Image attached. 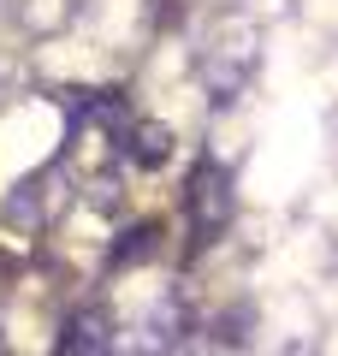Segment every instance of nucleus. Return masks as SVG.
Returning <instances> with one entry per match:
<instances>
[{"label":"nucleus","mask_w":338,"mask_h":356,"mask_svg":"<svg viewBox=\"0 0 338 356\" xmlns=\"http://www.w3.org/2000/svg\"><path fill=\"white\" fill-rule=\"evenodd\" d=\"M166 149H172V143H166V131L143 125V131H137V149H131V154H137L143 166H154V161H166Z\"/></svg>","instance_id":"7ed1b4c3"},{"label":"nucleus","mask_w":338,"mask_h":356,"mask_svg":"<svg viewBox=\"0 0 338 356\" xmlns=\"http://www.w3.org/2000/svg\"><path fill=\"white\" fill-rule=\"evenodd\" d=\"M190 220H196L202 238H220L232 226V178H225L220 161H202L190 172Z\"/></svg>","instance_id":"f257e3e1"},{"label":"nucleus","mask_w":338,"mask_h":356,"mask_svg":"<svg viewBox=\"0 0 338 356\" xmlns=\"http://www.w3.org/2000/svg\"><path fill=\"white\" fill-rule=\"evenodd\" d=\"M65 356H113V321L101 309H83L65 327Z\"/></svg>","instance_id":"f03ea898"}]
</instances>
